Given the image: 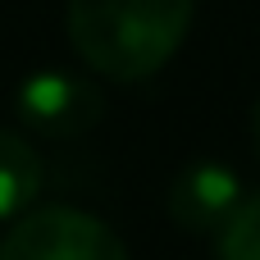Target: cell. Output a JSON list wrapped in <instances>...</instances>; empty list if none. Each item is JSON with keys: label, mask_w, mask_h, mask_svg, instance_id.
<instances>
[{"label": "cell", "mask_w": 260, "mask_h": 260, "mask_svg": "<svg viewBox=\"0 0 260 260\" xmlns=\"http://www.w3.org/2000/svg\"><path fill=\"white\" fill-rule=\"evenodd\" d=\"M192 9L197 0H69L64 32L96 78L146 82L187 41Z\"/></svg>", "instance_id": "obj_1"}, {"label": "cell", "mask_w": 260, "mask_h": 260, "mask_svg": "<svg viewBox=\"0 0 260 260\" xmlns=\"http://www.w3.org/2000/svg\"><path fill=\"white\" fill-rule=\"evenodd\" d=\"M0 260H133L123 238L78 206H32L18 215L5 238Z\"/></svg>", "instance_id": "obj_2"}, {"label": "cell", "mask_w": 260, "mask_h": 260, "mask_svg": "<svg viewBox=\"0 0 260 260\" xmlns=\"http://www.w3.org/2000/svg\"><path fill=\"white\" fill-rule=\"evenodd\" d=\"M14 114L27 133L69 142L82 137L101 123L105 114V91L96 78L73 73V69H37L18 82L14 91Z\"/></svg>", "instance_id": "obj_3"}, {"label": "cell", "mask_w": 260, "mask_h": 260, "mask_svg": "<svg viewBox=\"0 0 260 260\" xmlns=\"http://www.w3.org/2000/svg\"><path fill=\"white\" fill-rule=\"evenodd\" d=\"M247 197L242 178L219 165V160H197L187 165L174 183H169V197H165V210L169 219L183 229V233H219L224 219L238 210V201Z\"/></svg>", "instance_id": "obj_4"}, {"label": "cell", "mask_w": 260, "mask_h": 260, "mask_svg": "<svg viewBox=\"0 0 260 260\" xmlns=\"http://www.w3.org/2000/svg\"><path fill=\"white\" fill-rule=\"evenodd\" d=\"M41 183H46V169L32 142L14 128H0V224H14L18 215H27L41 197Z\"/></svg>", "instance_id": "obj_5"}, {"label": "cell", "mask_w": 260, "mask_h": 260, "mask_svg": "<svg viewBox=\"0 0 260 260\" xmlns=\"http://www.w3.org/2000/svg\"><path fill=\"white\" fill-rule=\"evenodd\" d=\"M215 256L219 260H260V187L238 201V210L215 233Z\"/></svg>", "instance_id": "obj_6"}, {"label": "cell", "mask_w": 260, "mask_h": 260, "mask_svg": "<svg viewBox=\"0 0 260 260\" xmlns=\"http://www.w3.org/2000/svg\"><path fill=\"white\" fill-rule=\"evenodd\" d=\"M251 142H256V155H260V96L251 105Z\"/></svg>", "instance_id": "obj_7"}]
</instances>
